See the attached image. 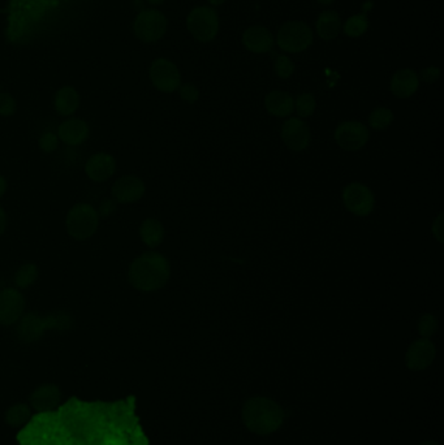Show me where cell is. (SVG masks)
I'll list each match as a JSON object with an SVG mask.
<instances>
[{
  "label": "cell",
  "instance_id": "cell-1",
  "mask_svg": "<svg viewBox=\"0 0 444 445\" xmlns=\"http://www.w3.org/2000/svg\"><path fill=\"white\" fill-rule=\"evenodd\" d=\"M127 277L130 287L136 291H159L170 282V260L158 251H145L130 262Z\"/></svg>",
  "mask_w": 444,
  "mask_h": 445
},
{
  "label": "cell",
  "instance_id": "cell-2",
  "mask_svg": "<svg viewBox=\"0 0 444 445\" xmlns=\"http://www.w3.org/2000/svg\"><path fill=\"white\" fill-rule=\"evenodd\" d=\"M242 421L257 435H268L280 429L284 421L282 406L267 397H251L242 408Z\"/></svg>",
  "mask_w": 444,
  "mask_h": 445
},
{
  "label": "cell",
  "instance_id": "cell-3",
  "mask_svg": "<svg viewBox=\"0 0 444 445\" xmlns=\"http://www.w3.org/2000/svg\"><path fill=\"white\" fill-rule=\"evenodd\" d=\"M72 324V318L64 311L51 313L42 316L37 313H25L16 323L18 340L24 344H32L40 340L49 330H67Z\"/></svg>",
  "mask_w": 444,
  "mask_h": 445
},
{
  "label": "cell",
  "instance_id": "cell-4",
  "mask_svg": "<svg viewBox=\"0 0 444 445\" xmlns=\"http://www.w3.org/2000/svg\"><path fill=\"white\" fill-rule=\"evenodd\" d=\"M101 216L97 209L88 202L74 203L65 215L67 235L74 241H88L97 235Z\"/></svg>",
  "mask_w": 444,
  "mask_h": 445
},
{
  "label": "cell",
  "instance_id": "cell-5",
  "mask_svg": "<svg viewBox=\"0 0 444 445\" xmlns=\"http://www.w3.org/2000/svg\"><path fill=\"white\" fill-rule=\"evenodd\" d=\"M279 49L288 54L302 52L313 43V30L307 23L287 21L279 28L276 35Z\"/></svg>",
  "mask_w": 444,
  "mask_h": 445
},
{
  "label": "cell",
  "instance_id": "cell-6",
  "mask_svg": "<svg viewBox=\"0 0 444 445\" xmlns=\"http://www.w3.org/2000/svg\"><path fill=\"white\" fill-rule=\"evenodd\" d=\"M188 30L197 41L207 43L214 41L219 33V16L217 9L207 6L195 7L186 17Z\"/></svg>",
  "mask_w": 444,
  "mask_h": 445
},
{
  "label": "cell",
  "instance_id": "cell-7",
  "mask_svg": "<svg viewBox=\"0 0 444 445\" xmlns=\"http://www.w3.org/2000/svg\"><path fill=\"white\" fill-rule=\"evenodd\" d=\"M167 17L158 9L141 11L133 23L135 35L145 43H154L161 40L167 32Z\"/></svg>",
  "mask_w": 444,
  "mask_h": 445
},
{
  "label": "cell",
  "instance_id": "cell-8",
  "mask_svg": "<svg viewBox=\"0 0 444 445\" xmlns=\"http://www.w3.org/2000/svg\"><path fill=\"white\" fill-rule=\"evenodd\" d=\"M150 81L154 88L161 93H173L181 85V74L178 68L169 59L159 57L155 59L149 69Z\"/></svg>",
  "mask_w": 444,
  "mask_h": 445
},
{
  "label": "cell",
  "instance_id": "cell-9",
  "mask_svg": "<svg viewBox=\"0 0 444 445\" xmlns=\"http://www.w3.org/2000/svg\"><path fill=\"white\" fill-rule=\"evenodd\" d=\"M26 300L23 291L15 287H6L0 289V325L11 327L25 314Z\"/></svg>",
  "mask_w": 444,
  "mask_h": 445
},
{
  "label": "cell",
  "instance_id": "cell-10",
  "mask_svg": "<svg viewBox=\"0 0 444 445\" xmlns=\"http://www.w3.org/2000/svg\"><path fill=\"white\" fill-rule=\"evenodd\" d=\"M145 181L136 175L116 178L111 185V198L116 204H133L145 197Z\"/></svg>",
  "mask_w": 444,
  "mask_h": 445
},
{
  "label": "cell",
  "instance_id": "cell-11",
  "mask_svg": "<svg viewBox=\"0 0 444 445\" xmlns=\"http://www.w3.org/2000/svg\"><path fill=\"white\" fill-rule=\"evenodd\" d=\"M343 201L348 210L357 216H368L375 206L372 190L361 183H351L347 185L343 190Z\"/></svg>",
  "mask_w": 444,
  "mask_h": 445
},
{
  "label": "cell",
  "instance_id": "cell-12",
  "mask_svg": "<svg viewBox=\"0 0 444 445\" xmlns=\"http://www.w3.org/2000/svg\"><path fill=\"white\" fill-rule=\"evenodd\" d=\"M118 171V161L113 154L106 151H98L85 162L84 172L90 181L96 184H103L115 176Z\"/></svg>",
  "mask_w": 444,
  "mask_h": 445
},
{
  "label": "cell",
  "instance_id": "cell-13",
  "mask_svg": "<svg viewBox=\"0 0 444 445\" xmlns=\"http://www.w3.org/2000/svg\"><path fill=\"white\" fill-rule=\"evenodd\" d=\"M369 129L358 122H344L335 130L336 144L346 151H358L369 141Z\"/></svg>",
  "mask_w": 444,
  "mask_h": 445
},
{
  "label": "cell",
  "instance_id": "cell-14",
  "mask_svg": "<svg viewBox=\"0 0 444 445\" xmlns=\"http://www.w3.org/2000/svg\"><path fill=\"white\" fill-rule=\"evenodd\" d=\"M57 138L63 145L68 147H79L84 145L90 137V127L88 122L80 117H67L60 122L57 130Z\"/></svg>",
  "mask_w": 444,
  "mask_h": 445
},
{
  "label": "cell",
  "instance_id": "cell-15",
  "mask_svg": "<svg viewBox=\"0 0 444 445\" xmlns=\"http://www.w3.org/2000/svg\"><path fill=\"white\" fill-rule=\"evenodd\" d=\"M282 138L292 151H304L310 144V129L307 122L299 117H292L283 124Z\"/></svg>",
  "mask_w": 444,
  "mask_h": 445
},
{
  "label": "cell",
  "instance_id": "cell-16",
  "mask_svg": "<svg viewBox=\"0 0 444 445\" xmlns=\"http://www.w3.org/2000/svg\"><path fill=\"white\" fill-rule=\"evenodd\" d=\"M436 356V345L428 339L416 340L408 348L405 364L412 371H421L428 369L434 362Z\"/></svg>",
  "mask_w": 444,
  "mask_h": 445
},
{
  "label": "cell",
  "instance_id": "cell-17",
  "mask_svg": "<svg viewBox=\"0 0 444 445\" xmlns=\"http://www.w3.org/2000/svg\"><path fill=\"white\" fill-rule=\"evenodd\" d=\"M242 45L253 54H266L273 50L274 37L265 26L254 25L242 34Z\"/></svg>",
  "mask_w": 444,
  "mask_h": 445
},
{
  "label": "cell",
  "instance_id": "cell-18",
  "mask_svg": "<svg viewBox=\"0 0 444 445\" xmlns=\"http://www.w3.org/2000/svg\"><path fill=\"white\" fill-rule=\"evenodd\" d=\"M419 86H420V77L417 73L409 68L397 71L389 82L391 93L400 99L412 97L413 94L419 90Z\"/></svg>",
  "mask_w": 444,
  "mask_h": 445
},
{
  "label": "cell",
  "instance_id": "cell-19",
  "mask_svg": "<svg viewBox=\"0 0 444 445\" xmlns=\"http://www.w3.org/2000/svg\"><path fill=\"white\" fill-rule=\"evenodd\" d=\"M62 403V392L54 384H43L30 396V404L37 412H51Z\"/></svg>",
  "mask_w": 444,
  "mask_h": 445
},
{
  "label": "cell",
  "instance_id": "cell-20",
  "mask_svg": "<svg viewBox=\"0 0 444 445\" xmlns=\"http://www.w3.org/2000/svg\"><path fill=\"white\" fill-rule=\"evenodd\" d=\"M81 98L79 91L73 86H63L57 90L52 99L54 110L63 117H71L80 107Z\"/></svg>",
  "mask_w": 444,
  "mask_h": 445
},
{
  "label": "cell",
  "instance_id": "cell-21",
  "mask_svg": "<svg viewBox=\"0 0 444 445\" xmlns=\"http://www.w3.org/2000/svg\"><path fill=\"white\" fill-rule=\"evenodd\" d=\"M265 107H266L267 112L273 116L287 117L295 110V100L291 97V94L282 90H274L268 93L265 98Z\"/></svg>",
  "mask_w": 444,
  "mask_h": 445
},
{
  "label": "cell",
  "instance_id": "cell-22",
  "mask_svg": "<svg viewBox=\"0 0 444 445\" xmlns=\"http://www.w3.org/2000/svg\"><path fill=\"white\" fill-rule=\"evenodd\" d=\"M317 34L323 41H332L339 35L341 29V20L339 13L335 11H324L315 23Z\"/></svg>",
  "mask_w": 444,
  "mask_h": 445
},
{
  "label": "cell",
  "instance_id": "cell-23",
  "mask_svg": "<svg viewBox=\"0 0 444 445\" xmlns=\"http://www.w3.org/2000/svg\"><path fill=\"white\" fill-rule=\"evenodd\" d=\"M138 235H140V238L145 246L150 248V249H155L163 243L166 231H164L161 220L147 218L140 224Z\"/></svg>",
  "mask_w": 444,
  "mask_h": 445
},
{
  "label": "cell",
  "instance_id": "cell-24",
  "mask_svg": "<svg viewBox=\"0 0 444 445\" xmlns=\"http://www.w3.org/2000/svg\"><path fill=\"white\" fill-rule=\"evenodd\" d=\"M40 277V267L34 262H25L17 268L13 275V287L23 291L37 283Z\"/></svg>",
  "mask_w": 444,
  "mask_h": 445
},
{
  "label": "cell",
  "instance_id": "cell-25",
  "mask_svg": "<svg viewBox=\"0 0 444 445\" xmlns=\"http://www.w3.org/2000/svg\"><path fill=\"white\" fill-rule=\"evenodd\" d=\"M32 418V409L25 404H16L11 406L6 412L4 420L11 427H21Z\"/></svg>",
  "mask_w": 444,
  "mask_h": 445
},
{
  "label": "cell",
  "instance_id": "cell-26",
  "mask_svg": "<svg viewBox=\"0 0 444 445\" xmlns=\"http://www.w3.org/2000/svg\"><path fill=\"white\" fill-rule=\"evenodd\" d=\"M368 29H369V18L365 12L349 17L343 26V32L351 38L361 37L368 32Z\"/></svg>",
  "mask_w": 444,
  "mask_h": 445
},
{
  "label": "cell",
  "instance_id": "cell-27",
  "mask_svg": "<svg viewBox=\"0 0 444 445\" xmlns=\"http://www.w3.org/2000/svg\"><path fill=\"white\" fill-rule=\"evenodd\" d=\"M394 122V114L389 108L378 107L369 116V124L372 129L385 130Z\"/></svg>",
  "mask_w": 444,
  "mask_h": 445
},
{
  "label": "cell",
  "instance_id": "cell-28",
  "mask_svg": "<svg viewBox=\"0 0 444 445\" xmlns=\"http://www.w3.org/2000/svg\"><path fill=\"white\" fill-rule=\"evenodd\" d=\"M317 102L313 94L310 93H304L296 99L295 102V108L297 111L300 117H309L314 114Z\"/></svg>",
  "mask_w": 444,
  "mask_h": 445
},
{
  "label": "cell",
  "instance_id": "cell-29",
  "mask_svg": "<svg viewBox=\"0 0 444 445\" xmlns=\"http://www.w3.org/2000/svg\"><path fill=\"white\" fill-rule=\"evenodd\" d=\"M275 73L280 79H290L295 73V64L287 55H279L275 59L274 63Z\"/></svg>",
  "mask_w": 444,
  "mask_h": 445
},
{
  "label": "cell",
  "instance_id": "cell-30",
  "mask_svg": "<svg viewBox=\"0 0 444 445\" xmlns=\"http://www.w3.org/2000/svg\"><path fill=\"white\" fill-rule=\"evenodd\" d=\"M438 331V320L433 314H425L420 318L419 322V332L422 339H428Z\"/></svg>",
  "mask_w": 444,
  "mask_h": 445
},
{
  "label": "cell",
  "instance_id": "cell-31",
  "mask_svg": "<svg viewBox=\"0 0 444 445\" xmlns=\"http://www.w3.org/2000/svg\"><path fill=\"white\" fill-rule=\"evenodd\" d=\"M59 144H60V141L57 138V133H52V132H45L43 134H40V139H38V146H40V150L43 153H47V154L57 151Z\"/></svg>",
  "mask_w": 444,
  "mask_h": 445
},
{
  "label": "cell",
  "instance_id": "cell-32",
  "mask_svg": "<svg viewBox=\"0 0 444 445\" xmlns=\"http://www.w3.org/2000/svg\"><path fill=\"white\" fill-rule=\"evenodd\" d=\"M16 111V99L8 93H0V117H11Z\"/></svg>",
  "mask_w": 444,
  "mask_h": 445
},
{
  "label": "cell",
  "instance_id": "cell-33",
  "mask_svg": "<svg viewBox=\"0 0 444 445\" xmlns=\"http://www.w3.org/2000/svg\"><path fill=\"white\" fill-rule=\"evenodd\" d=\"M178 93H180L181 99L186 100V103H189V105H193L200 98V91L194 86L193 83L180 85Z\"/></svg>",
  "mask_w": 444,
  "mask_h": 445
},
{
  "label": "cell",
  "instance_id": "cell-34",
  "mask_svg": "<svg viewBox=\"0 0 444 445\" xmlns=\"http://www.w3.org/2000/svg\"><path fill=\"white\" fill-rule=\"evenodd\" d=\"M440 77V69L438 67H428L422 69L421 79L426 83H434Z\"/></svg>",
  "mask_w": 444,
  "mask_h": 445
},
{
  "label": "cell",
  "instance_id": "cell-35",
  "mask_svg": "<svg viewBox=\"0 0 444 445\" xmlns=\"http://www.w3.org/2000/svg\"><path fill=\"white\" fill-rule=\"evenodd\" d=\"M115 206H116V203L113 202V198H111V200H107V201H103V202L101 203V206H99V209L97 210L99 216H108V215H111L113 210H115Z\"/></svg>",
  "mask_w": 444,
  "mask_h": 445
},
{
  "label": "cell",
  "instance_id": "cell-36",
  "mask_svg": "<svg viewBox=\"0 0 444 445\" xmlns=\"http://www.w3.org/2000/svg\"><path fill=\"white\" fill-rule=\"evenodd\" d=\"M8 214H7L6 210L0 206V237L7 232V229H8Z\"/></svg>",
  "mask_w": 444,
  "mask_h": 445
},
{
  "label": "cell",
  "instance_id": "cell-37",
  "mask_svg": "<svg viewBox=\"0 0 444 445\" xmlns=\"http://www.w3.org/2000/svg\"><path fill=\"white\" fill-rule=\"evenodd\" d=\"M7 190H8V180L0 173V200L6 195Z\"/></svg>",
  "mask_w": 444,
  "mask_h": 445
},
{
  "label": "cell",
  "instance_id": "cell-38",
  "mask_svg": "<svg viewBox=\"0 0 444 445\" xmlns=\"http://www.w3.org/2000/svg\"><path fill=\"white\" fill-rule=\"evenodd\" d=\"M209 3H210L212 7H219V6H222V4H224L227 0H207Z\"/></svg>",
  "mask_w": 444,
  "mask_h": 445
},
{
  "label": "cell",
  "instance_id": "cell-39",
  "mask_svg": "<svg viewBox=\"0 0 444 445\" xmlns=\"http://www.w3.org/2000/svg\"><path fill=\"white\" fill-rule=\"evenodd\" d=\"M149 4H152V6H161L163 4L166 0H146Z\"/></svg>",
  "mask_w": 444,
  "mask_h": 445
},
{
  "label": "cell",
  "instance_id": "cell-40",
  "mask_svg": "<svg viewBox=\"0 0 444 445\" xmlns=\"http://www.w3.org/2000/svg\"><path fill=\"white\" fill-rule=\"evenodd\" d=\"M319 4H322V6H330L332 4L335 0H317Z\"/></svg>",
  "mask_w": 444,
  "mask_h": 445
},
{
  "label": "cell",
  "instance_id": "cell-41",
  "mask_svg": "<svg viewBox=\"0 0 444 445\" xmlns=\"http://www.w3.org/2000/svg\"><path fill=\"white\" fill-rule=\"evenodd\" d=\"M420 445H439L436 441H433V440H428V441H423V443H421Z\"/></svg>",
  "mask_w": 444,
  "mask_h": 445
}]
</instances>
